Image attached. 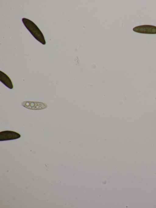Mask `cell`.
Listing matches in <instances>:
<instances>
[{
    "mask_svg": "<svg viewBox=\"0 0 156 208\" xmlns=\"http://www.w3.org/2000/svg\"><path fill=\"white\" fill-rule=\"evenodd\" d=\"M22 20L25 27L34 37L43 45H45L46 42L44 36L37 26L27 19L23 18Z\"/></svg>",
    "mask_w": 156,
    "mask_h": 208,
    "instance_id": "cell-1",
    "label": "cell"
},
{
    "mask_svg": "<svg viewBox=\"0 0 156 208\" xmlns=\"http://www.w3.org/2000/svg\"><path fill=\"white\" fill-rule=\"evenodd\" d=\"M0 81L9 88H13V85L10 78L6 74L1 71H0Z\"/></svg>",
    "mask_w": 156,
    "mask_h": 208,
    "instance_id": "cell-5",
    "label": "cell"
},
{
    "mask_svg": "<svg viewBox=\"0 0 156 208\" xmlns=\"http://www.w3.org/2000/svg\"><path fill=\"white\" fill-rule=\"evenodd\" d=\"M133 30L136 32L147 34H156V27L148 25H144L134 27Z\"/></svg>",
    "mask_w": 156,
    "mask_h": 208,
    "instance_id": "cell-2",
    "label": "cell"
},
{
    "mask_svg": "<svg viewBox=\"0 0 156 208\" xmlns=\"http://www.w3.org/2000/svg\"><path fill=\"white\" fill-rule=\"evenodd\" d=\"M20 137V134L14 131H5L0 132V141L15 139Z\"/></svg>",
    "mask_w": 156,
    "mask_h": 208,
    "instance_id": "cell-4",
    "label": "cell"
},
{
    "mask_svg": "<svg viewBox=\"0 0 156 208\" xmlns=\"http://www.w3.org/2000/svg\"><path fill=\"white\" fill-rule=\"evenodd\" d=\"M22 105L27 108L33 110H39L45 109L47 105L41 102L26 101L22 103Z\"/></svg>",
    "mask_w": 156,
    "mask_h": 208,
    "instance_id": "cell-3",
    "label": "cell"
}]
</instances>
